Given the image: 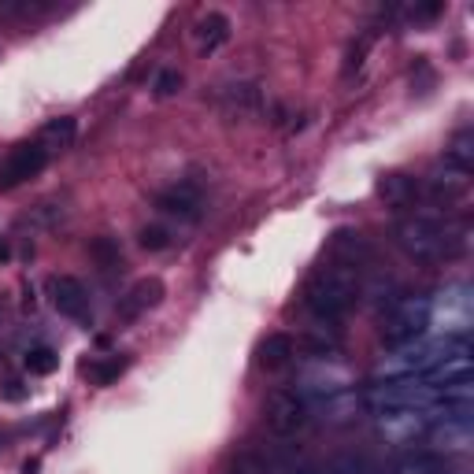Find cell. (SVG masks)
<instances>
[{
	"instance_id": "6da1fadb",
	"label": "cell",
	"mask_w": 474,
	"mask_h": 474,
	"mask_svg": "<svg viewBox=\"0 0 474 474\" xmlns=\"http://www.w3.org/2000/svg\"><path fill=\"white\" fill-rule=\"evenodd\" d=\"M360 301V274L345 263L319 267L304 285V304L319 323H341Z\"/></svg>"
},
{
	"instance_id": "7a4b0ae2",
	"label": "cell",
	"mask_w": 474,
	"mask_h": 474,
	"mask_svg": "<svg viewBox=\"0 0 474 474\" xmlns=\"http://www.w3.org/2000/svg\"><path fill=\"white\" fill-rule=\"evenodd\" d=\"M393 242L404 256L419 260V263H434L445 260V226L430 215H407L393 226Z\"/></svg>"
},
{
	"instance_id": "3957f363",
	"label": "cell",
	"mask_w": 474,
	"mask_h": 474,
	"mask_svg": "<svg viewBox=\"0 0 474 474\" xmlns=\"http://www.w3.org/2000/svg\"><path fill=\"white\" fill-rule=\"evenodd\" d=\"M430 326V304L419 301V296H404V301L386 315V330H382V341L389 348H404V345H415Z\"/></svg>"
},
{
	"instance_id": "277c9868",
	"label": "cell",
	"mask_w": 474,
	"mask_h": 474,
	"mask_svg": "<svg viewBox=\"0 0 474 474\" xmlns=\"http://www.w3.org/2000/svg\"><path fill=\"white\" fill-rule=\"evenodd\" d=\"M263 423L274 438H296L308 427V400L293 389H274L263 404Z\"/></svg>"
},
{
	"instance_id": "5b68a950",
	"label": "cell",
	"mask_w": 474,
	"mask_h": 474,
	"mask_svg": "<svg viewBox=\"0 0 474 474\" xmlns=\"http://www.w3.org/2000/svg\"><path fill=\"white\" fill-rule=\"evenodd\" d=\"M48 163V152L41 141H26V145H15L5 163H0V190H15L23 182H30V178H37Z\"/></svg>"
},
{
	"instance_id": "8992f818",
	"label": "cell",
	"mask_w": 474,
	"mask_h": 474,
	"mask_svg": "<svg viewBox=\"0 0 474 474\" xmlns=\"http://www.w3.org/2000/svg\"><path fill=\"white\" fill-rule=\"evenodd\" d=\"M219 108L233 123H245V118H256L263 111V93L256 82H230L219 89Z\"/></svg>"
},
{
	"instance_id": "52a82bcc",
	"label": "cell",
	"mask_w": 474,
	"mask_h": 474,
	"mask_svg": "<svg viewBox=\"0 0 474 474\" xmlns=\"http://www.w3.org/2000/svg\"><path fill=\"white\" fill-rule=\"evenodd\" d=\"M52 308L59 315H67V319L86 323L89 319V293H86V285L78 278H71V274L52 278Z\"/></svg>"
},
{
	"instance_id": "ba28073f",
	"label": "cell",
	"mask_w": 474,
	"mask_h": 474,
	"mask_svg": "<svg viewBox=\"0 0 474 474\" xmlns=\"http://www.w3.org/2000/svg\"><path fill=\"white\" fill-rule=\"evenodd\" d=\"M167 296V285L160 282V278H141V282H134L130 289H127V296L118 301V319L123 323H134V319H141L149 308H156L160 301Z\"/></svg>"
},
{
	"instance_id": "9c48e42d",
	"label": "cell",
	"mask_w": 474,
	"mask_h": 474,
	"mask_svg": "<svg viewBox=\"0 0 474 474\" xmlns=\"http://www.w3.org/2000/svg\"><path fill=\"white\" fill-rule=\"evenodd\" d=\"M156 208H160L163 215L182 219V222H197L201 211H204V197H201L197 186L178 182V186H170V190H163V193L156 197Z\"/></svg>"
},
{
	"instance_id": "30bf717a",
	"label": "cell",
	"mask_w": 474,
	"mask_h": 474,
	"mask_svg": "<svg viewBox=\"0 0 474 474\" xmlns=\"http://www.w3.org/2000/svg\"><path fill=\"white\" fill-rule=\"evenodd\" d=\"M378 197L389 204V208H407L419 201V178H411L404 170H389L378 178Z\"/></svg>"
},
{
	"instance_id": "8fae6325",
	"label": "cell",
	"mask_w": 474,
	"mask_h": 474,
	"mask_svg": "<svg viewBox=\"0 0 474 474\" xmlns=\"http://www.w3.org/2000/svg\"><path fill=\"white\" fill-rule=\"evenodd\" d=\"M334 252L341 256L337 263H345V267H352V271L375 260L371 242H367L364 233H352V230H337V237H334Z\"/></svg>"
},
{
	"instance_id": "7c38bea8",
	"label": "cell",
	"mask_w": 474,
	"mask_h": 474,
	"mask_svg": "<svg viewBox=\"0 0 474 474\" xmlns=\"http://www.w3.org/2000/svg\"><path fill=\"white\" fill-rule=\"evenodd\" d=\"M256 356H260V367L263 371H282V367H289V360L296 356V341L289 334H271V337L260 341Z\"/></svg>"
},
{
	"instance_id": "4fadbf2b",
	"label": "cell",
	"mask_w": 474,
	"mask_h": 474,
	"mask_svg": "<svg viewBox=\"0 0 474 474\" xmlns=\"http://www.w3.org/2000/svg\"><path fill=\"white\" fill-rule=\"evenodd\" d=\"M193 34H197L201 52H208V56H211L215 48H222V45L230 41V19H226L222 12H208V15H201V19H197Z\"/></svg>"
},
{
	"instance_id": "5bb4252c",
	"label": "cell",
	"mask_w": 474,
	"mask_h": 474,
	"mask_svg": "<svg viewBox=\"0 0 474 474\" xmlns=\"http://www.w3.org/2000/svg\"><path fill=\"white\" fill-rule=\"evenodd\" d=\"M75 138H78V123H75L71 115H59V118H52V123L41 127L37 141L45 145V152H56V149H71Z\"/></svg>"
},
{
	"instance_id": "9a60e30c",
	"label": "cell",
	"mask_w": 474,
	"mask_h": 474,
	"mask_svg": "<svg viewBox=\"0 0 474 474\" xmlns=\"http://www.w3.org/2000/svg\"><path fill=\"white\" fill-rule=\"evenodd\" d=\"M445 163H448L456 174H470V170H474V130H470V127H463V130L448 141Z\"/></svg>"
},
{
	"instance_id": "2e32d148",
	"label": "cell",
	"mask_w": 474,
	"mask_h": 474,
	"mask_svg": "<svg viewBox=\"0 0 474 474\" xmlns=\"http://www.w3.org/2000/svg\"><path fill=\"white\" fill-rule=\"evenodd\" d=\"M360 296H367V304L382 315V312H393L404 296H400V285L393 278H375L371 285H360Z\"/></svg>"
},
{
	"instance_id": "e0dca14e",
	"label": "cell",
	"mask_w": 474,
	"mask_h": 474,
	"mask_svg": "<svg viewBox=\"0 0 474 474\" xmlns=\"http://www.w3.org/2000/svg\"><path fill=\"white\" fill-rule=\"evenodd\" d=\"M393 474H445V463L434 452H407L397 459Z\"/></svg>"
},
{
	"instance_id": "ac0fdd59",
	"label": "cell",
	"mask_w": 474,
	"mask_h": 474,
	"mask_svg": "<svg viewBox=\"0 0 474 474\" xmlns=\"http://www.w3.org/2000/svg\"><path fill=\"white\" fill-rule=\"evenodd\" d=\"M89 252L104 271H123V249H118L115 237H97V242L89 245Z\"/></svg>"
},
{
	"instance_id": "d6986e66",
	"label": "cell",
	"mask_w": 474,
	"mask_h": 474,
	"mask_svg": "<svg viewBox=\"0 0 474 474\" xmlns=\"http://www.w3.org/2000/svg\"><path fill=\"white\" fill-rule=\"evenodd\" d=\"M127 367H130V356H111V360H104V364H86V375H89L97 386H111Z\"/></svg>"
},
{
	"instance_id": "ffe728a7",
	"label": "cell",
	"mask_w": 474,
	"mask_h": 474,
	"mask_svg": "<svg viewBox=\"0 0 474 474\" xmlns=\"http://www.w3.org/2000/svg\"><path fill=\"white\" fill-rule=\"evenodd\" d=\"M52 8H56L52 0H0V12L15 19H37V15H48Z\"/></svg>"
},
{
	"instance_id": "44dd1931",
	"label": "cell",
	"mask_w": 474,
	"mask_h": 474,
	"mask_svg": "<svg viewBox=\"0 0 474 474\" xmlns=\"http://www.w3.org/2000/svg\"><path fill=\"white\" fill-rule=\"evenodd\" d=\"M226 474H274L271 470V459H263L260 452H237L233 459H230V467H226Z\"/></svg>"
},
{
	"instance_id": "7402d4cb",
	"label": "cell",
	"mask_w": 474,
	"mask_h": 474,
	"mask_svg": "<svg viewBox=\"0 0 474 474\" xmlns=\"http://www.w3.org/2000/svg\"><path fill=\"white\" fill-rule=\"evenodd\" d=\"M23 367H26L30 375H52V371L59 367V356L41 345V348H30V352L23 356Z\"/></svg>"
},
{
	"instance_id": "603a6c76",
	"label": "cell",
	"mask_w": 474,
	"mask_h": 474,
	"mask_svg": "<svg viewBox=\"0 0 474 474\" xmlns=\"http://www.w3.org/2000/svg\"><path fill=\"white\" fill-rule=\"evenodd\" d=\"M138 242H141V249H149V252H163V249L170 245V233H167L163 226H145V230L138 233Z\"/></svg>"
},
{
	"instance_id": "cb8c5ba5",
	"label": "cell",
	"mask_w": 474,
	"mask_h": 474,
	"mask_svg": "<svg viewBox=\"0 0 474 474\" xmlns=\"http://www.w3.org/2000/svg\"><path fill=\"white\" fill-rule=\"evenodd\" d=\"M152 89H156L160 100H167V97H174L178 89H182V75H178L174 67H167V71L156 75V86H152Z\"/></svg>"
},
{
	"instance_id": "d4e9b609",
	"label": "cell",
	"mask_w": 474,
	"mask_h": 474,
	"mask_svg": "<svg viewBox=\"0 0 474 474\" xmlns=\"http://www.w3.org/2000/svg\"><path fill=\"white\" fill-rule=\"evenodd\" d=\"M438 15H441V0H430V5H415V8L407 12L411 23H434Z\"/></svg>"
},
{
	"instance_id": "484cf974",
	"label": "cell",
	"mask_w": 474,
	"mask_h": 474,
	"mask_svg": "<svg viewBox=\"0 0 474 474\" xmlns=\"http://www.w3.org/2000/svg\"><path fill=\"white\" fill-rule=\"evenodd\" d=\"M5 397H8V400H23V397H26V389H19V382H8Z\"/></svg>"
},
{
	"instance_id": "4316f807",
	"label": "cell",
	"mask_w": 474,
	"mask_h": 474,
	"mask_svg": "<svg viewBox=\"0 0 474 474\" xmlns=\"http://www.w3.org/2000/svg\"><path fill=\"white\" fill-rule=\"evenodd\" d=\"M289 474H323V470L312 463H296V467H289Z\"/></svg>"
},
{
	"instance_id": "83f0119b",
	"label": "cell",
	"mask_w": 474,
	"mask_h": 474,
	"mask_svg": "<svg viewBox=\"0 0 474 474\" xmlns=\"http://www.w3.org/2000/svg\"><path fill=\"white\" fill-rule=\"evenodd\" d=\"M41 470V463L37 459H26V467H23V474H37Z\"/></svg>"
},
{
	"instance_id": "f1b7e54d",
	"label": "cell",
	"mask_w": 474,
	"mask_h": 474,
	"mask_svg": "<svg viewBox=\"0 0 474 474\" xmlns=\"http://www.w3.org/2000/svg\"><path fill=\"white\" fill-rule=\"evenodd\" d=\"M8 256H12V249H8V245H5V242H0V263H5V260H8Z\"/></svg>"
},
{
	"instance_id": "f546056e",
	"label": "cell",
	"mask_w": 474,
	"mask_h": 474,
	"mask_svg": "<svg viewBox=\"0 0 474 474\" xmlns=\"http://www.w3.org/2000/svg\"><path fill=\"white\" fill-rule=\"evenodd\" d=\"M445 474H470L467 467H445Z\"/></svg>"
}]
</instances>
